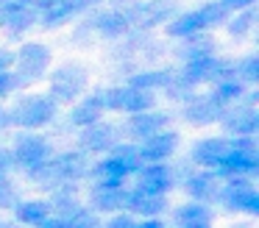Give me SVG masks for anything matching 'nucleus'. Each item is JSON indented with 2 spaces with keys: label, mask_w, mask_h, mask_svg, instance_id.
I'll return each instance as SVG.
<instances>
[{
  "label": "nucleus",
  "mask_w": 259,
  "mask_h": 228,
  "mask_svg": "<svg viewBox=\"0 0 259 228\" xmlns=\"http://www.w3.org/2000/svg\"><path fill=\"white\" fill-rule=\"evenodd\" d=\"M137 175V189L140 192H151V195H164L170 187H173V172L164 161H156V164H140Z\"/></svg>",
  "instance_id": "nucleus-15"
},
{
  "label": "nucleus",
  "mask_w": 259,
  "mask_h": 228,
  "mask_svg": "<svg viewBox=\"0 0 259 228\" xmlns=\"http://www.w3.org/2000/svg\"><path fill=\"white\" fill-rule=\"evenodd\" d=\"M231 145H234V139H201V142L192 148V161L201 167H206V170H214V167L223 161V156L231 150Z\"/></svg>",
  "instance_id": "nucleus-18"
},
{
  "label": "nucleus",
  "mask_w": 259,
  "mask_h": 228,
  "mask_svg": "<svg viewBox=\"0 0 259 228\" xmlns=\"http://www.w3.org/2000/svg\"><path fill=\"white\" fill-rule=\"evenodd\" d=\"M229 17V9L223 3H206L195 11H187V14L176 17L167 22V33L170 36H192V33H203L206 28L220 25V22Z\"/></svg>",
  "instance_id": "nucleus-3"
},
{
  "label": "nucleus",
  "mask_w": 259,
  "mask_h": 228,
  "mask_svg": "<svg viewBox=\"0 0 259 228\" xmlns=\"http://www.w3.org/2000/svg\"><path fill=\"white\" fill-rule=\"evenodd\" d=\"M140 153L134 145H114L106 159H101L95 167H90V175L98 187H123L128 175L140 170Z\"/></svg>",
  "instance_id": "nucleus-1"
},
{
  "label": "nucleus",
  "mask_w": 259,
  "mask_h": 228,
  "mask_svg": "<svg viewBox=\"0 0 259 228\" xmlns=\"http://www.w3.org/2000/svg\"><path fill=\"white\" fill-rule=\"evenodd\" d=\"M220 122L226 125V131L237 133V136H256L259 133V111L251 109V106L234 109V111L226 109L223 117H220Z\"/></svg>",
  "instance_id": "nucleus-17"
},
{
  "label": "nucleus",
  "mask_w": 259,
  "mask_h": 228,
  "mask_svg": "<svg viewBox=\"0 0 259 228\" xmlns=\"http://www.w3.org/2000/svg\"><path fill=\"white\" fill-rule=\"evenodd\" d=\"M101 114H103V109H101L98 95H90V98H84L73 111H70V122L78 125V128H87V125H92V122L101 120Z\"/></svg>",
  "instance_id": "nucleus-27"
},
{
  "label": "nucleus",
  "mask_w": 259,
  "mask_h": 228,
  "mask_svg": "<svg viewBox=\"0 0 259 228\" xmlns=\"http://www.w3.org/2000/svg\"><path fill=\"white\" fill-rule=\"evenodd\" d=\"M223 106H218L212 98H190L184 103V120L190 125H212L223 117Z\"/></svg>",
  "instance_id": "nucleus-19"
},
{
  "label": "nucleus",
  "mask_w": 259,
  "mask_h": 228,
  "mask_svg": "<svg viewBox=\"0 0 259 228\" xmlns=\"http://www.w3.org/2000/svg\"><path fill=\"white\" fill-rule=\"evenodd\" d=\"M92 25H95V31L101 33L103 39H117L131 28V20H128V14H125V9H106L92 20Z\"/></svg>",
  "instance_id": "nucleus-22"
},
{
  "label": "nucleus",
  "mask_w": 259,
  "mask_h": 228,
  "mask_svg": "<svg viewBox=\"0 0 259 228\" xmlns=\"http://www.w3.org/2000/svg\"><path fill=\"white\" fill-rule=\"evenodd\" d=\"M12 64H14V53L12 50H0V72L9 70Z\"/></svg>",
  "instance_id": "nucleus-40"
},
{
  "label": "nucleus",
  "mask_w": 259,
  "mask_h": 228,
  "mask_svg": "<svg viewBox=\"0 0 259 228\" xmlns=\"http://www.w3.org/2000/svg\"><path fill=\"white\" fill-rule=\"evenodd\" d=\"M176 148H179V133L176 131H156L153 136L142 139L140 148H137V153H140V161L156 164V161L170 159V156L176 153Z\"/></svg>",
  "instance_id": "nucleus-14"
},
{
  "label": "nucleus",
  "mask_w": 259,
  "mask_h": 228,
  "mask_svg": "<svg viewBox=\"0 0 259 228\" xmlns=\"http://www.w3.org/2000/svg\"><path fill=\"white\" fill-rule=\"evenodd\" d=\"M56 111H59V103L51 95H28V98H23L9 111V122H14L20 128H28V131H36V128L53 122Z\"/></svg>",
  "instance_id": "nucleus-2"
},
{
  "label": "nucleus",
  "mask_w": 259,
  "mask_h": 228,
  "mask_svg": "<svg viewBox=\"0 0 259 228\" xmlns=\"http://www.w3.org/2000/svg\"><path fill=\"white\" fill-rule=\"evenodd\" d=\"M87 70L84 67H59L56 72L51 75V98L56 103H73L75 98H81V92L87 89Z\"/></svg>",
  "instance_id": "nucleus-9"
},
{
  "label": "nucleus",
  "mask_w": 259,
  "mask_h": 228,
  "mask_svg": "<svg viewBox=\"0 0 259 228\" xmlns=\"http://www.w3.org/2000/svg\"><path fill=\"white\" fill-rule=\"evenodd\" d=\"M48 217H51L48 200H23V203H17V220L23 225H39Z\"/></svg>",
  "instance_id": "nucleus-28"
},
{
  "label": "nucleus",
  "mask_w": 259,
  "mask_h": 228,
  "mask_svg": "<svg viewBox=\"0 0 259 228\" xmlns=\"http://www.w3.org/2000/svg\"><path fill=\"white\" fill-rule=\"evenodd\" d=\"M131 25L140 28H153L170 22V17L176 14V0H151V3H134L125 9Z\"/></svg>",
  "instance_id": "nucleus-13"
},
{
  "label": "nucleus",
  "mask_w": 259,
  "mask_h": 228,
  "mask_svg": "<svg viewBox=\"0 0 259 228\" xmlns=\"http://www.w3.org/2000/svg\"><path fill=\"white\" fill-rule=\"evenodd\" d=\"M212 172H220V175H256L259 172V150L253 145V136H234V145L231 150L223 156L218 167Z\"/></svg>",
  "instance_id": "nucleus-4"
},
{
  "label": "nucleus",
  "mask_w": 259,
  "mask_h": 228,
  "mask_svg": "<svg viewBox=\"0 0 259 228\" xmlns=\"http://www.w3.org/2000/svg\"><path fill=\"white\" fill-rule=\"evenodd\" d=\"M164 195H151V192H140V189H134V192L128 195V206L125 209L131 211V214H140L145 217V220H151V217L162 214L164 211Z\"/></svg>",
  "instance_id": "nucleus-24"
},
{
  "label": "nucleus",
  "mask_w": 259,
  "mask_h": 228,
  "mask_svg": "<svg viewBox=\"0 0 259 228\" xmlns=\"http://www.w3.org/2000/svg\"><path fill=\"white\" fill-rule=\"evenodd\" d=\"M234 78L240 83H256L259 81V56H248L240 64H234Z\"/></svg>",
  "instance_id": "nucleus-31"
},
{
  "label": "nucleus",
  "mask_w": 259,
  "mask_h": 228,
  "mask_svg": "<svg viewBox=\"0 0 259 228\" xmlns=\"http://www.w3.org/2000/svg\"><path fill=\"white\" fill-rule=\"evenodd\" d=\"M187 192H190L192 198L198 200V203H203V200L218 198L220 181H218V175H214L212 170H209V172H198V175H190V178H187Z\"/></svg>",
  "instance_id": "nucleus-25"
},
{
  "label": "nucleus",
  "mask_w": 259,
  "mask_h": 228,
  "mask_svg": "<svg viewBox=\"0 0 259 228\" xmlns=\"http://www.w3.org/2000/svg\"><path fill=\"white\" fill-rule=\"evenodd\" d=\"M3 125H9V111L0 109V128H3Z\"/></svg>",
  "instance_id": "nucleus-43"
},
{
  "label": "nucleus",
  "mask_w": 259,
  "mask_h": 228,
  "mask_svg": "<svg viewBox=\"0 0 259 228\" xmlns=\"http://www.w3.org/2000/svg\"><path fill=\"white\" fill-rule=\"evenodd\" d=\"M14 167V159H12V150H0V178L9 175V170Z\"/></svg>",
  "instance_id": "nucleus-37"
},
{
  "label": "nucleus",
  "mask_w": 259,
  "mask_h": 228,
  "mask_svg": "<svg viewBox=\"0 0 259 228\" xmlns=\"http://www.w3.org/2000/svg\"><path fill=\"white\" fill-rule=\"evenodd\" d=\"M14 78H17V86H25V83H34L45 75V70L51 67V50L39 42H28L17 50L14 56Z\"/></svg>",
  "instance_id": "nucleus-6"
},
{
  "label": "nucleus",
  "mask_w": 259,
  "mask_h": 228,
  "mask_svg": "<svg viewBox=\"0 0 259 228\" xmlns=\"http://www.w3.org/2000/svg\"><path fill=\"white\" fill-rule=\"evenodd\" d=\"M242 92H245V83H240L237 78H226V81H218V86H214V92L209 98L218 106L229 109L231 103H240L242 100Z\"/></svg>",
  "instance_id": "nucleus-29"
},
{
  "label": "nucleus",
  "mask_w": 259,
  "mask_h": 228,
  "mask_svg": "<svg viewBox=\"0 0 259 228\" xmlns=\"http://www.w3.org/2000/svg\"><path fill=\"white\" fill-rule=\"evenodd\" d=\"M98 0H34V9L39 11V22L45 28H56L62 22L78 17L81 11L92 9Z\"/></svg>",
  "instance_id": "nucleus-11"
},
{
  "label": "nucleus",
  "mask_w": 259,
  "mask_h": 228,
  "mask_svg": "<svg viewBox=\"0 0 259 228\" xmlns=\"http://www.w3.org/2000/svg\"><path fill=\"white\" fill-rule=\"evenodd\" d=\"M0 228H20V225H3V222H0Z\"/></svg>",
  "instance_id": "nucleus-44"
},
{
  "label": "nucleus",
  "mask_w": 259,
  "mask_h": 228,
  "mask_svg": "<svg viewBox=\"0 0 259 228\" xmlns=\"http://www.w3.org/2000/svg\"><path fill=\"white\" fill-rule=\"evenodd\" d=\"M117 145V128L112 122H92L81 133V150L84 153H109Z\"/></svg>",
  "instance_id": "nucleus-16"
},
{
  "label": "nucleus",
  "mask_w": 259,
  "mask_h": 228,
  "mask_svg": "<svg viewBox=\"0 0 259 228\" xmlns=\"http://www.w3.org/2000/svg\"><path fill=\"white\" fill-rule=\"evenodd\" d=\"M14 89H17V78H14V72L12 70H3V72H0V98L12 95Z\"/></svg>",
  "instance_id": "nucleus-35"
},
{
  "label": "nucleus",
  "mask_w": 259,
  "mask_h": 228,
  "mask_svg": "<svg viewBox=\"0 0 259 228\" xmlns=\"http://www.w3.org/2000/svg\"><path fill=\"white\" fill-rule=\"evenodd\" d=\"M36 228H70V222L64 220V217H56V214H51L45 222H39Z\"/></svg>",
  "instance_id": "nucleus-38"
},
{
  "label": "nucleus",
  "mask_w": 259,
  "mask_h": 228,
  "mask_svg": "<svg viewBox=\"0 0 259 228\" xmlns=\"http://www.w3.org/2000/svg\"><path fill=\"white\" fill-rule=\"evenodd\" d=\"M173 78L170 70H148V72H140L128 81V86H137V89H145V92H156V89H164Z\"/></svg>",
  "instance_id": "nucleus-30"
},
{
  "label": "nucleus",
  "mask_w": 259,
  "mask_h": 228,
  "mask_svg": "<svg viewBox=\"0 0 259 228\" xmlns=\"http://www.w3.org/2000/svg\"><path fill=\"white\" fill-rule=\"evenodd\" d=\"M179 78L190 86L209 83V81H226V78H234V64L226 59H214V56H201V59L187 61L184 70L179 72Z\"/></svg>",
  "instance_id": "nucleus-7"
},
{
  "label": "nucleus",
  "mask_w": 259,
  "mask_h": 228,
  "mask_svg": "<svg viewBox=\"0 0 259 228\" xmlns=\"http://www.w3.org/2000/svg\"><path fill=\"white\" fill-rule=\"evenodd\" d=\"M167 120H170V117L164 114V111L148 109V111H140V114H131V120L125 122V128H128L131 136H137V139L142 142L145 136H153L156 131H164Z\"/></svg>",
  "instance_id": "nucleus-21"
},
{
  "label": "nucleus",
  "mask_w": 259,
  "mask_h": 228,
  "mask_svg": "<svg viewBox=\"0 0 259 228\" xmlns=\"http://www.w3.org/2000/svg\"><path fill=\"white\" fill-rule=\"evenodd\" d=\"M12 159H14V164H20L25 172H31L51 159V142H48L45 136H36V133H20L17 142H14Z\"/></svg>",
  "instance_id": "nucleus-12"
},
{
  "label": "nucleus",
  "mask_w": 259,
  "mask_h": 228,
  "mask_svg": "<svg viewBox=\"0 0 259 228\" xmlns=\"http://www.w3.org/2000/svg\"><path fill=\"white\" fill-rule=\"evenodd\" d=\"M218 198L226 203V209L245 211V214H259V192L245 175H231L226 184H220Z\"/></svg>",
  "instance_id": "nucleus-8"
},
{
  "label": "nucleus",
  "mask_w": 259,
  "mask_h": 228,
  "mask_svg": "<svg viewBox=\"0 0 259 228\" xmlns=\"http://www.w3.org/2000/svg\"><path fill=\"white\" fill-rule=\"evenodd\" d=\"M39 11L34 6H17V9H3L0 11V25L6 28L9 33H23L31 25H36Z\"/></svg>",
  "instance_id": "nucleus-23"
},
{
  "label": "nucleus",
  "mask_w": 259,
  "mask_h": 228,
  "mask_svg": "<svg viewBox=\"0 0 259 228\" xmlns=\"http://www.w3.org/2000/svg\"><path fill=\"white\" fill-rule=\"evenodd\" d=\"M134 228H164V225L156 220V217H151V220H145V222H137Z\"/></svg>",
  "instance_id": "nucleus-42"
},
{
  "label": "nucleus",
  "mask_w": 259,
  "mask_h": 228,
  "mask_svg": "<svg viewBox=\"0 0 259 228\" xmlns=\"http://www.w3.org/2000/svg\"><path fill=\"white\" fill-rule=\"evenodd\" d=\"M128 195L131 192L125 187H98L95 184V189L90 195L92 211H125Z\"/></svg>",
  "instance_id": "nucleus-20"
},
{
  "label": "nucleus",
  "mask_w": 259,
  "mask_h": 228,
  "mask_svg": "<svg viewBox=\"0 0 259 228\" xmlns=\"http://www.w3.org/2000/svg\"><path fill=\"white\" fill-rule=\"evenodd\" d=\"M176 222L181 228H212V211L203 203H187L176 211Z\"/></svg>",
  "instance_id": "nucleus-26"
},
{
  "label": "nucleus",
  "mask_w": 259,
  "mask_h": 228,
  "mask_svg": "<svg viewBox=\"0 0 259 228\" xmlns=\"http://www.w3.org/2000/svg\"><path fill=\"white\" fill-rule=\"evenodd\" d=\"M17 6H34V0H0V11L3 9H17Z\"/></svg>",
  "instance_id": "nucleus-41"
},
{
  "label": "nucleus",
  "mask_w": 259,
  "mask_h": 228,
  "mask_svg": "<svg viewBox=\"0 0 259 228\" xmlns=\"http://www.w3.org/2000/svg\"><path fill=\"white\" fill-rule=\"evenodd\" d=\"M256 20V11H253V6H248V9H240V14L234 17V20L229 22V33L231 36H245L248 31H251V22Z\"/></svg>",
  "instance_id": "nucleus-33"
},
{
  "label": "nucleus",
  "mask_w": 259,
  "mask_h": 228,
  "mask_svg": "<svg viewBox=\"0 0 259 228\" xmlns=\"http://www.w3.org/2000/svg\"><path fill=\"white\" fill-rule=\"evenodd\" d=\"M17 203V195H14V187L6 181V175L0 178V209H14Z\"/></svg>",
  "instance_id": "nucleus-34"
},
{
  "label": "nucleus",
  "mask_w": 259,
  "mask_h": 228,
  "mask_svg": "<svg viewBox=\"0 0 259 228\" xmlns=\"http://www.w3.org/2000/svg\"><path fill=\"white\" fill-rule=\"evenodd\" d=\"M48 170L53 178V189L62 187V184H73L81 181L84 175H90V159H87L84 150H67V153L56 156V159H48Z\"/></svg>",
  "instance_id": "nucleus-10"
},
{
  "label": "nucleus",
  "mask_w": 259,
  "mask_h": 228,
  "mask_svg": "<svg viewBox=\"0 0 259 228\" xmlns=\"http://www.w3.org/2000/svg\"><path fill=\"white\" fill-rule=\"evenodd\" d=\"M134 225H137L134 217L125 214V211H117V214H114L109 222H103V228H134Z\"/></svg>",
  "instance_id": "nucleus-36"
},
{
  "label": "nucleus",
  "mask_w": 259,
  "mask_h": 228,
  "mask_svg": "<svg viewBox=\"0 0 259 228\" xmlns=\"http://www.w3.org/2000/svg\"><path fill=\"white\" fill-rule=\"evenodd\" d=\"M220 3H223L229 11H240V9H248V6H253V0H220Z\"/></svg>",
  "instance_id": "nucleus-39"
},
{
  "label": "nucleus",
  "mask_w": 259,
  "mask_h": 228,
  "mask_svg": "<svg viewBox=\"0 0 259 228\" xmlns=\"http://www.w3.org/2000/svg\"><path fill=\"white\" fill-rule=\"evenodd\" d=\"M67 222H70V228H103V222H101V217H98V211L81 209V206L67 217Z\"/></svg>",
  "instance_id": "nucleus-32"
},
{
  "label": "nucleus",
  "mask_w": 259,
  "mask_h": 228,
  "mask_svg": "<svg viewBox=\"0 0 259 228\" xmlns=\"http://www.w3.org/2000/svg\"><path fill=\"white\" fill-rule=\"evenodd\" d=\"M98 100H101L103 111H125V114H140V111L153 109V92H145V89L137 86H114V89H103V92H95Z\"/></svg>",
  "instance_id": "nucleus-5"
}]
</instances>
